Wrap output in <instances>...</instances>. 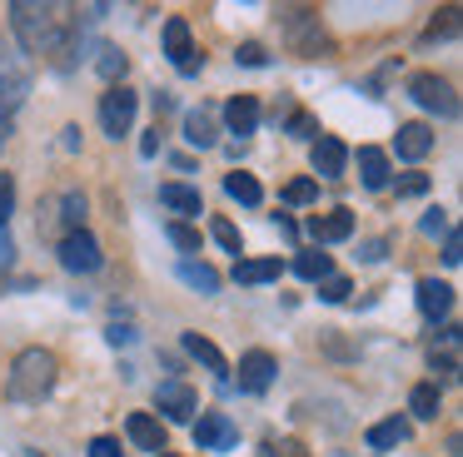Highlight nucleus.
Wrapping results in <instances>:
<instances>
[{
  "mask_svg": "<svg viewBox=\"0 0 463 457\" xmlns=\"http://www.w3.org/2000/svg\"><path fill=\"white\" fill-rule=\"evenodd\" d=\"M11 30L21 55H65L75 40V5H65V0H11Z\"/></svg>",
  "mask_w": 463,
  "mask_h": 457,
  "instance_id": "obj_1",
  "label": "nucleus"
},
{
  "mask_svg": "<svg viewBox=\"0 0 463 457\" xmlns=\"http://www.w3.org/2000/svg\"><path fill=\"white\" fill-rule=\"evenodd\" d=\"M55 378H61V358L51 348H25L5 378V397L11 403H41V397H51Z\"/></svg>",
  "mask_w": 463,
  "mask_h": 457,
  "instance_id": "obj_2",
  "label": "nucleus"
},
{
  "mask_svg": "<svg viewBox=\"0 0 463 457\" xmlns=\"http://www.w3.org/2000/svg\"><path fill=\"white\" fill-rule=\"evenodd\" d=\"M31 95V60L15 50V40L0 35V119H11Z\"/></svg>",
  "mask_w": 463,
  "mask_h": 457,
  "instance_id": "obj_3",
  "label": "nucleus"
},
{
  "mask_svg": "<svg viewBox=\"0 0 463 457\" xmlns=\"http://www.w3.org/2000/svg\"><path fill=\"white\" fill-rule=\"evenodd\" d=\"M284 35H289L294 55H304V60H319V55L334 50V40L324 35V25H319L314 10H284Z\"/></svg>",
  "mask_w": 463,
  "mask_h": 457,
  "instance_id": "obj_4",
  "label": "nucleus"
},
{
  "mask_svg": "<svg viewBox=\"0 0 463 457\" xmlns=\"http://www.w3.org/2000/svg\"><path fill=\"white\" fill-rule=\"evenodd\" d=\"M135 109H140V95H135L130 85H110L100 95V129L110 139H120V135H130V125H135Z\"/></svg>",
  "mask_w": 463,
  "mask_h": 457,
  "instance_id": "obj_5",
  "label": "nucleus"
},
{
  "mask_svg": "<svg viewBox=\"0 0 463 457\" xmlns=\"http://www.w3.org/2000/svg\"><path fill=\"white\" fill-rule=\"evenodd\" d=\"M409 95L419 99L423 109H433V115H458V95H453V85L443 75H433V70L409 75Z\"/></svg>",
  "mask_w": 463,
  "mask_h": 457,
  "instance_id": "obj_6",
  "label": "nucleus"
},
{
  "mask_svg": "<svg viewBox=\"0 0 463 457\" xmlns=\"http://www.w3.org/2000/svg\"><path fill=\"white\" fill-rule=\"evenodd\" d=\"M165 55L175 60V70H180V75H200L204 55L194 50V40H190V20H184V15H170V20H165Z\"/></svg>",
  "mask_w": 463,
  "mask_h": 457,
  "instance_id": "obj_7",
  "label": "nucleus"
},
{
  "mask_svg": "<svg viewBox=\"0 0 463 457\" xmlns=\"http://www.w3.org/2000/svg\"><path fill=\"white\" fill-rule=\"evenodd\" d=\"M61 264L71 268V274H95V268L105 264L100 238H95L90 228H75V234H65V238H61Z\"/></svg>",
  "mask_w": 463,
  "mask_h": 457,
  "instance_id": "obj_8",
  "label": "nucleus"
},
{
  "mask_svg": "<svg viewBox=\"0 0 463 457\" xmlns=\"http://www.w3.org/2000/svg\"><path fill=\"white\" fill-rule=\"evenodd\" d=\"M155 407H160L170 423H194V413H200V393H194L190 383H180V378H170V383L155 387Z\"/></svg>",
  "mask_w": 463,
  "mask_h": 457,
  "instance_id": "obj_9",
  "label": "nucleus"
},
{
  "mask_svg": "<svg viewBox=\"0 0 463 457\" xmlns=\"http://www.w3.org/2000/svg\"><path fill=\"white\" fill-rule=\"evenodd\" d=\"M240 443V427L230 423V413H200V423H194V447H204V452H224V447Z\"/></svg>",
  "mask_w": 463,
  "mask_h": 457,
  "instance_id": "obj_10",
  "label": "nucleus"
},
{
  "mask_svg": "<svg viewBox=\"0 0 463 457\" xmlns=\"http://www.w3.org/2000/svg\"><path fill=\"white\" fill-rule=\"evenodd\" d=\"M309 164H314V174H319V179H339L344 164H349V149H344V139L319 135V139L309 145Z\"/></svg>",
  "mask_w": 463,
  "mask_h": 457,
  "instance_id": "obj_11",
  "label": "nucleus"
},
{
  "mask_svg": "<svg viewBox=\"0 0 463 457\" xmlns=\"http://www.w3.org/2000/svg\"><path fill=\"white\" fill-rule=\"evenodd\" d=\"M274 373H279V363H274V353H264V348H250V353L240 358V387L244 393H264V387L274 383Z\"/></svg>",
  "mask_w": 463,
  "mask_h": 457,
  "instance_id": "obj_12",
  "label": "nucleus"
},
{
  "mask_svg": "<svg viewBox=\"0 0 463 457\" xmlns=\"http://www.w3.org/2000/svg\"><path fill=\"white\" fill-rule=\"evenodd\" d=\"M453 308V284H443V278H419V313L429 318V323H443Z\"/></svg>",
  "mask_w": 463,
  "mask_h": 457,
  "instance_id": "obj_13",
  "label": "nucleus"
},
{
  "mask_svg": "<svg viewBox=\"0 0 463 457\" xmlns=\"http://www.w3.org/2000/svg\"><path fill=\"white\" fill-rule=\"evenodd\" d=\"M354 234V214L349 209H329V214H314L309 219V238L314 244H344Z\"/></svg>",
  "mask_w": 463,
  "mask_h": 457,
  "instance_id": "obj_14",
  "label": "nucleus"
},
{
  "mask_svg": "<svg viewBox=\"0 0 463 457\" xmlns=\"http://www.w3.org/2000/svg\"><path fill=\"white\" fill-rule=\"evenodd\" d=\"M224 125H230V135L250 139L254 129H260V99H254V95H234L230 105H224Z\"/></svg>",
  "mask_w": 463,
  "mask_h": 457,
  "instance_id": "obj_15",
  "label": "nucleus"
},
{
  "mask_svg": "<svg viewBox=\"0 0 463 457\" xmlns=\"http://www.w3.org/2000/svg\"><path fill=\"white\" fill-rule=\"evenodd\" d=\"M125 433H130V443L145 447V452H165V427L155 423L150 413H130L125 417Z\"/></svg>",
  "mask_w": 463,
  "mask_h": 457,
  "instance_id": "obj_16",
  "label": "nucleus"
},
{
  "mask_svg": "<svg viewBox=\"0 0 463 457\" xmlns=\"http://www.w3.org/2000/svg\"><path fill=\"white\" fill-rule=\"evenodd\" d=\"M409 417H383V423H373L369 433H364V443L373 447V452H389V447H399V443H409Z\"/></svg>",
  "mask_w": 463,
  "mask_h": 457,
  "instance_id": "obj_17",
  "label": "nucleus"
},
{
  "mask_svg": "<svg viewBox=\"0 0 463 457\" xmlns=\"http://www.w3.org/2000/svg\"><path fill=\"white\" fill-rule=\"evenodd\" d=\"M393 145H399V159L419 164V159L433 149V129H429V125H419V119H413V125H399V139H393Z\"/></svg>",
  "mask_w": 463,
  "mask_h": 457,
  "instance_id": "obj_18",
  "label": "nucleus"
},
{
  "mask_svg": "<svg viewBox=\"0 0 463 457\" xmlns=\"http://www.w3.org/2000/svg\"><path fill=\"white\" fill-rule=\"evenodd\" d=\"M284 274V264L279 258H240V264H234V284H274V278Z\"/></svg>",
  "mask_w": 463,
  "mask_h": 457,
  "instance_id": "obj_19",
  "label": "nucleus"
},
{
  "mask_svg": "<svg viewBox=\"0 0 463 457\" xmlns=\"http://www.w3.org/2000/svg\"><path fill=\"white\" fill-rule=\"evenodd\" d=\"M359 179H364V189H383L389 184V154L373 149V145H364L359 149Z\"/></svg>",
  "mask_w": 463,
  "mask_h": 457,
  "instance_id": "obj_20",
  "label": "nucleus"
},
{
  "mask_svg": "<svg viewBox=\"0 0 463 457\" xmlns=\"http://www.w3.org/2000/svg\"><path fill=\"white\" fill-rule=\"evenodd\" d=\"M184 139H190L194 149H210L214 139H220V129H214V109H190V115H184Z\"/></svg>",
  "mask_w": 463,
  "mask_h": 457,
  "instance_id": "obj_21",
  "label": "nucleus"
},
{
  "mask_svg": "<svg viewBox=\"0 0 463 457\" xmlns=\"http://www.w3.org/2000/svg\"><path fill=\"white\" fill-rule=\"evenodd\" d=\"M160 204L175 209V214H204L200 189H190V184H160Z\"/></svg>",
  "mask_w": 463,
  "mask_h": 457,
  "instance_id": "obj_22",
  "label": "nucleus"
},
{
  "mask_svg": "<svg viewBox=\"0 0 463 457\" xmlns=\"http://www.w3.org/2000/svg\"><path fill=\"white\" fill-rule=\"evenodd\" d=\"M180 343H184V353H190V358H200V363L210 368V373H220V378L230 373V363H224V353H220V348H214L204 333H184Z\"/></svg>",
  "mask_w": 463,
  "mask_h": 457,
  "instance_id": "obj_23",
  "label": "nucleus"
},
{
  "mask_svg": "<svg viewBox=\"0 0 463 457\" xmlns=\"http://www.w3.org/2000/svg\"><path fill=\"white\" fill-rule=\"evenodd\" d=\"M224 194L230 199H240V204H264V189H260V179L254 174H244V169H234V174H224Z\"/></svg>",
  "mask_w": 463,
  "mask_h": 457,
  "instance_id": "obj_24",
  "label": "nucleus"
},
{
  "mask_svg": "<svg viewBox=\"0 0 463 457\" xmlns=\"http://www.w3.org/2000/svg\"><path fill=\"white\" fill-rule=\"evenodd\" d=\"M294 274L309 278V284H319V278H329V274H334V258L324 254V248H309V254L294 258Z\"/></svg>",
  "mask_w": 463,
  "mask_h": 457,
  "instance_id": "obj_25",
  "label": "nucleus"
},
{
  "mask_svg": "<svg viewBox=\"0 0 463 457\" xmlns=\"http://www.w3.org/2000/svg\"><path fill=\"white\" fill-rule=\"evenodd\" d=\"M439 403H443L439 383H419V387L409 393V413L423 417V423H429V417H439Z\"/></svg>",
  "mask_w": 463,
  "mask_h": 457,
  "instance_id": "obj_26",
  "label": "nucleus"
},
{
  "mask_svg": "<svg viewBox=\"0 0 463 457\" xmlns=\"http://www.w3.org/2000/svg\"><path fill=\"white\" fill-rule=\"evenodd\" d=\"M180 278L190 288H200V294H214V288H220V274H214L210 264H194V258H184V264H180Z\"/></svg>",
  "mask_w": 463,
  "mask_h": 457,
  "instance_id": "obj_27",
  "label": "nucleus"
},
{
  "mask_svg": "<svg viewBox=\"0 0 463 457\" xmlns=\"http://www.w3.org/2000/svg\"><path fill=\"white\" fill-rule=\"evenodd\" d=\"M165 238H170L180 254H200V228L184 224V219H170V224H165Z\"/></svg>",
  "mask_w": 463,
  "mask_h": 457,
  "instance_id": "obj_28",
  "label": "nucleus"
},
{
  "mask_svg": "<svg viewBox=\"0 0 463 457\" xmlns=\"http://www.w3.org/2000/svg\"><path fill=\"white\" fill-rule=\"evenodd\" d=\"M125 70H130V55H125V50H115V45H105L100 50V75L110 79V85H120Z\"/></svg>",
  "mask_w": 463,
  "mask_h": 457,
  "instance_id": "obj_29",
  "label": "nucleus"
},
{
  "mask_svg": "<svg viewBox=\"0 0 463 457\" xmlns=\"http://www.w3.org/2000/svg\"><path fill=\"white\" fill-rule=\"evenodd\" d=\"M61 209H65V214H61L65 234H75V228H85V194H75V189H71V194L61 199Z\"/></svg>",
  "mask_w": 463,
  "mask_h": 457,
  "instance_id": "obj_30",
  "label": "nucleus"
},
{
  "mask_svg": "<svg viewBox=\"0 0 463 457\" xmlns=\"http://www.w3.org/2000/svg\"><path fill=\"white\" fill-rule=\"evenodd\" d=\"M210 234H214V244H220V248H230V254H240V228H234L230 224V219H210Z\"/></svg>",
  "mask_w": 463,
  "mask_h": 457,
  "instance_id": "obj_31",
  "label": "nucleus"
},
{
  "mask_svg": "<svg viewBox=\"0 0 463 457\" xmlns=\"http://www.w3.org/2000/svg\"><path fill=\"white\" fill-rule=\"evenodd\" d=\"M314 194H319V179H289L284 184V204H309Z\"/></svg>",
  "mask_w": 463,
  "mask_h": 457,
  "instance_id": "obj_32",
  "label": "nucleus"
},
{
  "mask_svg": "<svg viewBox=\"0 0 463 457\" xmlns=\"http://www.w3.org/2000/svg\"><path fill=\"white\" fill-rule=\"evenodd\" d=\"M319 298H324V303H344V298H349V278H344V274L319 278Z\"/></svg>",
  "mask_w": 463,
  "mask_h": 457,
  "instance_id": "obj_33",
  "label": "nucleus"
},
{
  "mask_svg": "<svg viewBox=\"0 0 463 457\" xmlns=\"http://www.w3.org/2000/svg\"><path fill=\"white\" fill-rule=\"evenodd\" d=\"M443 20H433L429 30H423V45H429V40H443V35H453V30H458V10H439Z\"/></svg>",
  "mask_w": 463,
  "mask_h": 457,
  "instance_id": "obj_34",
  "label": "nucleus"
},
{
  "mask_svg": "<svg viewBox=\"0 0 463 457\" xmlns=\"http://www.w3.org/2000/svg\"><path fill=\"white\" fill-rule=\"evenodd\" d=\"M234 60H240V65H250V70H260L269 55H264V45H260V40H244V45L234 50Z\"/></svg>",
  "mask_w": 463,
  "mask_h": 457,
  "instance_id": "obj_35",
  "label": "nucleus"
},
{
  "mask_svg": "<svg viewBox=\"0 0 463 457\" xmlns=\"http://www.w3.org/2000/svg\"><path fill=\"white\" fill-rule=\"evenodd\" d=\"M289 135H299V139H319V125H314V115L294 109V115H289Z\"/></svg>",
  "mask_w": 463,
  "mask_h": 457,
  "instance_id": "obj_36",
  "label": "nucleus"
},
{
  "mask_svg": "<svg viewBox=\"0 0 463 457\" xmlns=\"http://www.w3.org/2000/svg\"><path fill=\"white\" fill-rule=\"evenodd\" d=\"M443 264H449V268L463 264V238H458V228H449V234H443Z\"/></svg>",
  "mask_w": 463,
  "mask_h": 457,
  "instance_id": "obj_37",
  "label": "nucleus"
},
{
  "mask_svg": "<svg viewBox=\"0 0 463 457\" xmlns=\"http://www.w3.org/2000/svg\"><path fill=\"white\" fill-rule=\"evenodd\" d=\"M90 457H125V452H120V437H110V433L90 437Z\"/></svg>",
  "mask_w": 463,
  "mask_h": 457,
  "instance_id": "obj_38",
  "label": "nucleus"
},
{
  "mask_svg": "<svg viewBox=\"0 0 463 457\" xmlns=\"http://www.w3.org/2000/svg\"><path fill=\"white\" fill-rule=\"evenodd\" d=\"M11 214H15V184L11 179H0V228L11 224Z\"/></svg>",
  "mask_w": 463,
  "mask_h": 457,
  "instance_id": "obj_39",
  "label": "nucleus"
},
{
  "mask_svg": "<svg viewBox=\"0 0 463 457\" xmlns=\"http://www.w3.org/2000/svg\"><path fill=\"white\" fill-rule=\"evenodd\" d=\"M419 228H423V234H429V238H433V234H449L453 224H449V214H443V209H429V214H423V224H419Z\"/></svg>",
  "mask_w": 463,
  "mask_h": 457,
  "instance_id": "obj_40",
  "label": "nucleus"
},
{
  "mask_svg": "<svg viewBox=\"0 0 463 457\" xmlns=\"http://www.w3.org/2000/svg\"><path fill=\"white\" fill-rule=\"evenodd\" d=\"M429 189V174H403L399 179V199H413V194H423Z\"/></svg>",
  "mask_w": 463,
  "mask_h": 457,
  "instance_id": "obj_41",
  "label": "nucleus"
},
{
  "mask_svg": "<svg viewBox=\"0 0 463 457\" xmlns=\"http://www.w3.org/2000/svg\"><path fill=\"white\" fill-rule=\"evenodd\" d=\"M383 248H389V238H369V244L359 248V258H364V264H379V258H383Z\"/></svg>",
  "mask_w": 463,
  "mask_h": 457,
  "instance_id": "obj_42",
  "label": "nucleus"
},
{
  "mask_svg": "<svg viewBox=\"0 0 463 457\" xmlns=\"http://www.w3.org/2000/svg\"><path fill=\"white\" fill-rule=\"evenodd\" d=\"M155 149H160V129H150V135H145V139H140V154H145V159H150V154H155Z\"/></svg>",
  "mask_w": 463,
  "mask_h": 457,
  "instance_id": "obj_43",
  "label": "nucleus"
},
{
  "mask_svg": "<svg viewBox=\"0 0 463 457\" xmlns=\"http://www.w3.org/2000/svg\"><path fill=\"white\" fill-rule=\"evenodd\" d=\"M274 224H279V234H284V238H299V228H294V219H289V214H274Z\"/></svg>",
  "mask_w": 463,
  "mask_h": 457,
  "instance_id": "obj_44",
  "label": "nucleus"
},
{
  "mask_svg": "<svg viewBox=\"0 0 463 457\" xmlns=\"http://www.w3.org/2000/svg\"><path fill=\"white\" fill-rule=\"evenodd\" d=\"M11 254H15V248H11V234H5V228H0V268L11 264Z\"/></svg>",
  "mask_w": 463,
  "mask_h": 457,
  "instance_id": "obj_45",
  "label": "nucleus"
},
{
  "mask_svg": "<svg viewBox=\"0 0 463 457\" xmlns=\"http://www.w3.org/2000/svg\"><path fill=\"white\" fill-rule=\"evenodd\" d=\"M105 338H110V343H115V348H120V343H130V338H135V333H130V328H120V323H115V328H110V333H105Z\"/></svg>",
  "mask_w": 463,
  "mask_h": 457,
  "instance_id": "obj_46",
  "label": "nucleus"
},
{
  "mask_svg": "<svg viewBox=\"0 0 463 457\" xmlns=\"http://www.w3.org/2000/svg\"><path fill=\"white\" fill-rule=\"evenodd\" d=\"M61 145H65V149H80V125H71V129H65V139H61Z\"/></svg>",
  "mask_w": 463,
  "mask_h": 457,
  "instance_id": "obj_47",
  "label": "nucleus"
},
{
  "mask_svg": "<svg viewBox=\"0 0 463 457\" xmlns=\"http://www.w3.org/2000/svg\"><path fill=\"white\" fill-rule=\"evenodd\" d=\"M0 145H5V129H0Z\"/></svg>",
  "mask_w": 463,
  "mask_h": 457,
  "instance_id": "obj_48",
  "label": "nucleus"
}]
</instances>
